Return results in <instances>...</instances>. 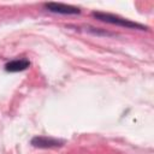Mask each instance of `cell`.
<instances>
[{
    "label": "cell",
    "instance_id": "obj_1",
    "mask_svg": "<svg viewBox=\"0 0 154 154\" xmlns=\"http://www.w3.org/2000/svg\"><path fill=\"white\" fill-rule=\"evenodd\" d=\"M91 16L94 18H96L97 20H100V22H105V23H108V24H112V25L124 26V28H128V29H138V30H147L148 29L147 26H144L140 23L132 22L130 19H126V18H123V17H119V16H116V14L106 13V12L94 11V12H91Z\"/></svg>",
    "mask_w": 154,
    "mask_h": 154
},
{
    "label": "cell",
    "instance_id": "obj_2",
    "mask_svg": "<svg viewBox=\"0 0 154 154\" xmlns=\"http://www.w3.org/2000/svg\"><path fill=\"white\" fill-rule=\"evenodd\" d=\"M45 8L53 13L59 14H79L81 10L76 6L66 5V4H58V2H46L43 4Z\"/></svg>",
    "mask_w": 154,
    "mask_h": 154
},
{
    "label": "cell",
    "instance_id": "obj_3",
    "mask_svg": "<svg viewBox=\"0 0 154 154\" xmlns=\"http://www.w3.org/2000/svg\"><path fill=\"white\" fill-rule=\"evenodd\" d=\"M65 141L58 140L54 137H48V136H35L31 140V144L36 148H57L64 146Z\"/></svg>",
    "mask_w": 154,
    "mask_h": 154
},
{
    "label": "cell",
    "instance_id": "obj_4",
    "mask_svg": "<svg viewBox=\"0 0 154 154\" xmlns=\"http://www.w3.org/2000/svg\"><path fill=\"white\" fill-rule=\"evenodd\" d=\"M30 66V61L28 59H14L5 64V70L7 72H20L26 70Z\"/></svg>",
    "mask_w": 154,
    "mask_h": 154
}]
</instances>
